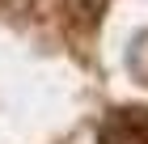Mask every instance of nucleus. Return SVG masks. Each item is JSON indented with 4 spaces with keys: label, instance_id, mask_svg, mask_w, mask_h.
<instances>
[{
    "label": "nucleus",
    "instance_id": "nucleus-3",
    "mask_svg": "<svg viewBox=\"0 0 148 144\" xmlns=\"http://www.w3.org/2000/svg\"><path fill=\"white\" fill-rule=\"evenodd\" d=\"M0 4H4V9H25L30 0H0Z\"/></svg>",
    "mask_w": 148,
    "mask_h": 144
},
{
    "label": "nucleus",
    "instance_id": "nucleus-1",
    "mask_svg": "<svg viewBox=\"0 0 148 144\" xmlns=\"http://www.w3.org/2000/svg\"><path fill=\"white\" fill-rule=\"evenodd\" d=\"M102 140H106V144H136V140H148V110H119V114L102 127Z\"/></svg>",
    "mask_w": 148,
    "mask_h": 144
},
{
    "label": "nucleus",
    "instance_id": "nucleus-2",
    "mask_svg": "<svg viewBox=\"0 0 148 144\" xmlns=\"http://www.w3.org/2000/svg\"><path fill=\"white\" fill-rule=\"evenodd\" d=\"M102 13H106V0H68V17L85 30L102 21Z\"/></svg>",
    "mask_w": 148,
    "mask_h": 144
}]
</instances>
